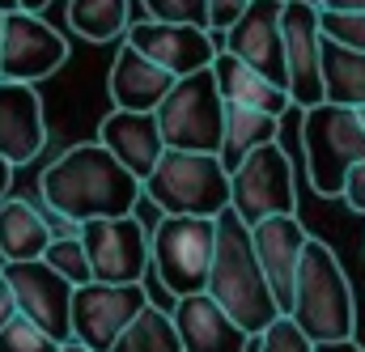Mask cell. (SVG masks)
Instances as JSON below:
<instances>
[{"mask_svg":"<svg viewBox=\"0 0 365 352\" xmlns=\"http://www.w3.org/2000/svg\"><path fill=\"white\" fill-rule=\"evenodd\" d=\"M38 195L47 212L86 225L106 217H136V204L145 200V182L123 162H115L110 149L93 140V145L64 149L38 175Z\"/></svg>","mask_w":365,"mask_h":352,"instance_id":"6da1fadb","label":"cell"},{"mask_svg":"<svg viewBox=\"0 0 365 352\" xmlns=\"http://www.w3.org/2000/svg\"><path fill=\"white\" fill-rule=\"evenodd\" d=\"M208 297H217L251 340H259L280 319V306L268 284V271L259 264L251 225L234 208L217 217V255H212V276H208Z\"/></svg>","mask_w":365,"mask_h":352,"instance_id":"7a4b0ae2","label":"cell"},{"mask_svg":"<svg viewBox=\"0 0 365 352\" xmlns=\"http://www.w3.org/2000/svg\"><path fill=\"white\" fill-rule=\"evenodd\" d=\"M289 319L314 340V344H340V340H357V297H353V280L344 264L336 259V251L319 238H310L306 259L297 267V293H293V310Z\"/></svg>","mask_w":365,"mask_h":352,"instance_id":"3957f363","label":"cell"},{"mask_svg":"<svg viewBox=\"0 0 365 352\" xmlns=\"http://www.w3.org/2000/svg\"><path fill=\"white\" fill-rule=\"evenodd\" d=\"M302 149H306V178L323 200H340L353 166L365 162V119L349 106H314L302 110Z\"/></svg>","mask_w":365,"mask_h":352,"instance_id":"277c9868","label":"cell"},{"mask_svg":"<svg viewBox=\"0 0 365 352\" xmlns=\"http://www.w3.org/2000/svg\"><path fill=\"white\" fill-rule=\"evenodd\" d=\"M145 200L162 208V217H204L217 221L230 208V170L212 153L170 149L162 166L145 182Z\"/></svg>","mask_w":365,"mask_h":352,"instance_id":"5b68a950","label":"cell"},{"mask_svg":"<svg viewBox=\"0 0 365 352\" xmlns=\"http://www.w3.org/2000/svg\"><path fill=\"white\" fill-rule=\"evenodd\" d=\"M225 115H230V102L221 98V86H217V73L212 68H204L195 77H182L179 86L170 89V98L162 102V110H158L166 149L221 157Z\"/></svg>","mask_w":365,"mask_h":352,"instance_id":"8992f818","label":"cell"},{"mask_svg":"<svg viewBox=\"0 0 365 352\" xmlns=\"http://www.w3.org/2000/svg\"><path fill=\"white\" fill-rule=\"evenodd\" d=\"M212 255H217V221L162 217L153 225V271L175 301L208 293Z\"/></svg>","mask_w":365,"mask_h":352,"instance_id":"52a82bcc","label":"cell"},{"mask_svg":"<svg viewBox=\"0 0 365 352\" xmlns=\"http://www.w3.org/2000/svg\"><path fill=\"white\" fill-rule=\"evenodd\" d=\"M230 208L255 229L272 217H297V191H293V162L284 145H268L251 153L230 175Z\"/></svg>","mask_w":365,"mask_h":352,"instance_id":"ba28073f","label":"cell"},{"mask_svg":"<svg viewBox=\"0 0 365 352\" xmlns=\"http://www.w3.org/2000/svg\"><path fill=\"white\" fill-rule=\"evenodd\" d=\"M81 242L90 255L93 280L102 284H145V271L153 267V229L140 217L86 221Z\"/></svg>","mask_w":365,"mask_h":352,"instance_id":"9c48e42d","label":"cell"},{"mask_svg":"<svg viewBox=\"0 0 365 352\" xmlns=\"http://www.w3.org/2000/svg\"><path fill=\"white\" fill-rule=\"evenodd\" d=\"M149 306L145 284H81L73 293V344L90 352H115L119 336Z\"/></svg>","mask_w":365,"mask_h":352,"instance_id":"30bf717a","label":"cell"},{"mask_svg":"<svg viewBox=\"0 0 365 352\" xmlns=\"http://www.w3.org/2000/svg\"><path fill=\"white\" fill-rule=\"evenodd\" d=\"M323 9L314 0H284V64H289V98L297 110H314L327 102L323 89Z\"/></svg>","mask_w":365,"mask_h":352,"instance_id":"8fae6325","label":"cell"},{"mask_svg":"<svg viewBox=\"0 0 365 352\" xmlns=\"http://www.w3.org/2000/svg\"><path fill=\"white\" fill-rule=\"evenodd\" d=\"M68 60V38L43 17V13H9L4 21V51H0V77L34 86L51 73H60Z\"/></svg>","mask_w":365,"mask_h":352,"instance_id":"7c38bea8","label":"cell"},{"mask_svg":"<svg viewBox=\"0 0 365 352\" xmlns=\"http://www.w3.org/2000/svg\"><path fill=\"white\" fill-rule=\"evenodd\" d=\"M4 280L9 289L17 293V310L21 319H30L34 327H43L51 340L60 344H73V284L47 264V259H34V264H4Z\"/></svg>","mask_w":365,"mask_h":352,"instance_id":"4fadbf2b","label":"cell"},{"mask_svg":"<svg viewBox=\"0 0 365 352\" xmlns=\"http://www.w3.org/2000/svg\"><path fill=\"white\" fill-rule=\"evenodd\" d=\"M284 0H251V9L242 13V21L225 34H217L221 51L238 56L242 64H251L255 73H264L272 86L289 89V64H284Z\"/></svg>","mask_w":365,"mask_h":352,"instance_id":"5bb4252c","label":"cell"},{"mask_svg":"<svg viewBox=\"0 0 365 352\" xmlns=\"http://www.w3.org/2000/svg\"><path fill=\"white\" fill-rule=\"evenodd\" d=\"M128 47H136L145 60H153V64H162L166 73H175V77H195V73H204V68H212L217 64V56H221V43H217V34L212 30H195V26H166V21H149V17H140V21H132V30H128V38H123Z\"/></svg>","mask_w":365,"mask_h":352,"instance_id":"9a60e30c","label":"cell"},{"mask_svg":"<svg viewBox=\"0 0 365 352\" xmlns=\"http://www.w3.org/2000/svg\"><path fill=\"white\" fill-rule=\"evenodd\" d=\"M251 238H255L259 264L268 271L276 306H280V314H289V310H293V293H297V267L306 259V247H310L314 234H310L297 217H272V221L255 225Z\"/></svg>","mask_w":365,"mask_h":352,"instance_id":"2e32d148","label":"cell"},{"mask_svg":"<svg viewBox=\"0 0 365 352\" xmlns=\"http://www.w3.org/2000/svg\"><path fill=\"white\" fill-rule=\"evenodd\" d=\"M179 86L175 73H166L162 64L145 60L136 47L119 43V56L106 73V93H110V110H136V115H158L162 102L170 98V89Z\"/></svg>","mask_w":365,"mask_h":352,"instance_id":"e0dca14e","label":"cell"},{"mask_svg":"<svg viewBox=\"0 0 365 352\" xmlns=\"http://www.w3.org/2000/svg\"><path fill=\"white\" fill-rule=\"evenodd\" d=\"M43 145H47V115L38 89L0 77V157L26 166L43 153Z\"/></svg>","mask_w":365,"mask_h":352,"instance_id":"ac0fdd59","label":"cell"},{"mask_svg":"<svg viewBox=\"0 0 365 352\" xmlns=\"http://www.w3.org/2000/svg\"><path fill=\"white\" fill-rule=\"evenodd\" d=\"M98 145L110 149L115 162H123L140 182H149V175H153V170L162 166V157L170 153L158 115H136V110H110V115L98 123Z\"/></svg>","mask_w":365,"mask_h":352,"instance_id":"d6986e66","label":"cell"},{"mask_svg":"<svg viewBox=\"0 0 365 352\" xmlns=\"http://www.w3.org/2000/svg\"><path fill=\"white\" fill-rule=\"evenodd\" d=\"M170 314H175V327H179L182 352H247L251 348V336L208 293H195V297L175 301Z\"/></svg>","mask_w":365,"mask_h":352,"instance_id":"ffe728a7","label":"cell"},{"mask_svg":"<svg viewBox=\"0 0 365 352\" xmlns=\"http://www.w3.org/2000/svg\"><path fill=\"white\" fill-rule=\"evenodd\" d=\"M51 242H56V234H51L47 208H38L34 200H21V195H9L0 204V259L4 264H34L47 255Z\"/></svg>","mask_w":365,"mask_h":352,"instance_id":"44dd1931","label":"cell"},{"mask_svg":"<svg viewBox=\"0 0 365 352\" xmlns=\"http://www.w3.org/2000/svg\"><path fill=\"white\" fill-rule=\"evenodd\" d=\"M212 73H217L221 98H225L230 106H251V110H264V115H276V119H284V110L293 106L289 89L272 86L264 73H255L251 64H242V60H238V56H230V51H221V56H217Z\"/></svg>","mask_w":365,"mask_h":352,"instance_id":"7402d4cb","label":"cell"},{"mask_svg":"<svg viewBox=\"0 0 365 352\" xmlns=\"http://www.w3.org/2000/svg\"><path fill=\"white\" fill-rule=\"evenodd\" d=\"M280 145V119L264 115V110H251V106H230L225 115V145H221V166L234 175L251 153Z\"/></svg>","mask_w":365,"mask_h":352,"instance_id":"603a6c76","label":"cell"},{"mask_svg":"<svg viewBox=\"0 0 365 352\" xmlns=\"http://www.w3.org/2000/svg\"><path fill=\"white\" fill-rule=\"evenodd\" d=\"M68 26L86 43H123L132 30V0H68Z\"/></svg>","mask_w":365,"mask_h":352,"instance_id":"cb8c5ba5","label":"cell"},{"mask_svg":"<svg viewBox=\"0 0 365 352\" xmlns=\"http://www.w3.org/2000/svg\"><path fill=\"white\" fill-rule=\"evenodd\" d=\"M323 89L331 106L365 110V51L323 43Z\"/></svg>","mask_w":365,"mask_h":352,"instance_id":"d4e9b609","label":"cell"},{"mask_svg":"<svg viewBox=\"0 0 365 352\" xmlns=\"http://www.w3.org/2000/svg\"><path fill=\"white\" fill-rule=\"evenodd\" d=\"M115 352H182L179 327H175V314L162 310V306H145L140 319L119 336Z\"/></svg>","mask_w":365,"mask_h":352,"instance_id":"484cf974","label":"cell"},{"mask_svg":"<svg viewBox=\"0 0 365 352\" xmlns=\"http://www.w3.org/2000/svg\"><path fill=\"white\" fill-rule=\"evenodd\" d=\"M43 259L56 267L73 289L93 284V267H90V255H86V242H81V238H56V242L47 247V255H43Z\"/></svg>","mask_w":365,"mask_h":352,"instance_id":"4316f807","label":"cell"},{"mask_svg":"<svg viewBox=\"0 0 365 352\" xmlns=\"http://www.w3.org/2000/svg\"><path fill=\"white\" fill-rule=\"evenodd\" d=\"M149 21H166V26H195L208 30V0H140Z\"/></svg>","mask_w":365,"mask_h":352,"instance_id":"83f0119b","label":"cell"},{"mask_svg":"<svg viewBox=\"0 0 365 352\" xmlns=\"http://www.w3.org/2000/svg\"><path fill=\"white\" fill-rule=\"evenodd\" d=\"M323 38L349 51H365V13H349V9H323Z\"/></svg>","mask_w":365,"mask_h":352,"instance_id":"f1b7e54d","label":"cell"},{"mask_svg":"<svg viewBox=\"0 0 365 352\" xmlns=\"http://www.w3.org/2000/svg\"><path fill=\"white\" fill-rule=\"evenodd\" d=\"M68 344H60V340H51L43 327H34L30 319H13L4 331H0V352H64Z\"/></svg>","mask_w":365,"mask_h":352,"instance_id":"f546056e","label":"cell"},{"mask_svg":"<svg viewBox=\"0 0 365 352\" xmlns=\"http://www.w3.org/2000/svg\"><path fill=\"white\" fill-rule=\"evenodd\" d=\"M259 352H319V344H314L289 314H280L272 327L259 336Z\"/></svg>","mask_w":365,"mask_h":352,"instance_id":"4dcf8cb0","label":"cell"},{"mask_svg":"<svg viewBox=\"0 0 365 352\" xmlns=\"http://www.w3.org/2000/svg\"><path fill=\"white\" fill-rule=\"evenodd\" d=\"M247 9H251V0H208V30H212V34L234 30Z\"/></svg>","mask_w":365,"mask_h":352,"instance_id":"1f68e13d","label":"cell"},{"mask_svg":"<svg viewBox=\"0 0 365 352\" xmlns=\"http://www.w3.org/2000/svg\"><path fill=\"white\" fill-rule=\"evenodd\" d=\"M353 212H361L365 217V162H357L353 166V175H349V182H344V195H340Z\"/></svg>","mask_w":365,"mask_h":352,"instance_id":"d6a6232c","label":"cell"},{"mask_svg":"<svg viewBox=\"0 0 365 352\" xmlns=\"http://www.w3.org/2000/svg\"><path fill=\"white\" fill-rule=\"evenodd\" d=\"M17 314H21V310H17V293L9 289V280H0V331H4Z\"/></svg>","mask_w":365,"mask_h":352,"instance_id":"836d02e7","label":"cell"},{"mask_svg":"<svg viewBox=\"0 0 365 352\" xmlns=\"http://www.w3.org/2000/svg\"><path fill=\"white\" fill-rule=\"evenodd\" d=\"M13 170H17V166H13L9 157H0V204H4L9 191H13Z\"/></svg>","mask_w":365,"mask_h":352,"instance_id":"e575fe53","label":"cell"},{"mask_svg":"<svg viewBox=\"0 0 365 352\" xmlns=\"http://www.w3.org/2000/svg\"><path fill=\"white\" fill-rule=\"evenodd\" d=\"M319 352H365L357 340H340V344H319Z\"/></svg>","mask_w":365,"mask_h":352,"instance_id":"d590c367","label":"cell"},{"mask_svg":"<svg viewBox=\"0 0 365 352\" xmlns=\"http://www.w3.org/2000/svg\"><path fill=\"white\" fill-rule=\"evenodd\" d=\"M323 9H349V13H365V0H327Z\"/></svg>","mask_w":365,"mask_h":352,"instance_id":"8d00e7d4","label":"cell"},{"mask_svg":"<svg viewBox=\"0 0 365 352\" xmlns=\"http://www.w3.org/2000/svg\"><path fill=\"white\" fill-rule=\"evenodd\" d=\"M47 4H51V0H21V9H26V13H43Z\"/></svg>","mask_w":365,"mask_h":352,"instance_id":"74e56055","label":"cell"},{"mask_svg":"<svg viewBox=\"0 0 365 352\" xmlns=\"http://www.w3.org/2000/svg\"><path fill=\"white\" fill-rule=\"evenodd\" d=\"M4 21H9V13H0V51H4Z\"/></svg>","mask_w":365,"mask_h":352,"instance_id":"f35d334b","label":"cell"},{"mask_svg":"<svg viewBox=\"0 0 365 352\" xmlns=\"http://www.w3.org/2000/svg\"><path fill=\"white\" fill-rule=\"evenodd\" d=\"M64 352H90V348H81V344H68V348H64Z\"/></svg>","mask_w":365,"mask_h":352,"instance_id":"ab89813d","label":"cell"},{"mask_svg":"<svg viewBox=\"0 0 365 352\" xmlns=\"http://www.w3.org/2000/svg\"><path fill=\"white\" fill-rule=\"evenodd\" d=\"M0 280H4V259H0Z\"/></svg>","mask_w":365,"mask_h":352,"instance_id":"60d3db41","label":"cell"},{"mask_svg":"<svg viewBox=\"0 0 365 352\" xmlns=\"http://www.w3.org/2000/svg\"><path fill=\"white\" fill-rule=\"evenodd\" d=\"M361 119H365V110H361Z\"/></svg>","mask_w":365,"mask_h":352,"instance_id":"b9f144b4","label":"cell"}]
</instances>
